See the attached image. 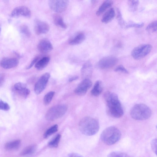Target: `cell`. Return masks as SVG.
Wrapping results in <instances>:
<instances>
[{"instance_id": "cell-3", "label": "cell", "mask_w": 157, "mask_h": 157, "mask_svg": "<svg viewBox=\"0 0 157 157\" xmlns=\"http://www.w3.org/2000/svg\"><path fill=\"white\" fill-rule=\"evenodd\" d=\"M121 133L120 130L114 126L105 129L100 135V139L105 144L110 145L118 141L121 138Z\"/></svg>"}, {"instance_id": "cell-20", "label": "cell", "mask_w": 157, "mask_h": 157, "mask_svg": "<svg viewBox=\"0 0 157 157\" xmlns=\"http://www.w3.org/2000/svg\"><path fill=\"white\" fill-rule=\"evenodd\" d=\"M86 36L82 33H79L72 38L69 41V44L71 45H76L82 43L85 40Z\"/></svg>"}, {"instance_id": "cell-34", "label": "cell", "mask_w": 157, "mask_h": 157, "mask_svg": "<svg viewBox=\"0 0 157 157\" xmlns=\"http://www.w3.org/2000/svg\"><path fill=\"white\" fill-rule=\"evenodd\" d=\"M10 109V106L7 103L0 100V110L7 111Z\"/></svg>"}, {"instance_id": "cell-5", "label": "cell", "mask_w": 157, "mask_h": 157, "mask_svg": "<svg viewBox=\"0 0 157 157\" xmlns=\"http://www.w3.org/2000/svg\"><path fill=\"white\" fill-rule=\"evenodd\" d=\"M67 110V107L65 105H55L47 111L45 114V118L48 121H55L63 116Z\"/></svg>"}, {"instance_id": "cell-27", "label": "cell", "mask_w": 157, "mask_h": 157, "mask_svg": "<svg viewBox=\"0 0 157 157\" xmlns=\"http://www.w3.org/2000/svg\"><path fill=\"white\" fill-rule=\"evenodd\" d=\"M61 136L60 134H57L54 138L48 142V146L51 147H57L60 141Z\"/></svg>"}, {"instance_id": "cell-36", "label": "cell", "mask_w": 157, "mask_h": 157, "mask_svg": "<svg viewBox=\"0 0 157 157\" xmlns=\"http://www.w3.org/2000/svg\"><path fill=\"white\" fill-rule=\"evenodd\" d=\"M151 147L153 152L156 155L157 154V140L156 139L152 140L151 143Z\"/></svg>"}, {"instance_id": "cell-2", "label": "cell", "mask_w": 157, "mask_h": 157, "mask_svg": "<svg viewBox=\"0 0 157 157\" xmlns=\"http://www.w3.org/2000/svg\"><path fill=\"white\" fill-rule=\"evenodd\" d=\"M80 131L83 134L91 136L96 134L99 129V124L96 119L90 117L82 118L78 124Z\"/></svg>"}, {"instance_id": "cell-28", "label": "cell", "mask_w": 157, "mask_h": 157, "mask_svg": "<svg viewBox=\"0 0 157 157\" xmlns=\"http://www.w3.org/2000/svg\"><path fill=\"white\" fill-rule=\"evenodd\" d=\"M54 91H51L47 93L44 96L43 99L44 104L45 105H48L52 101L55 94Z\"/></svg>"}, {"instance_id": "cell-17", "label": "cell", "mask_w": 157, "mask_h": 157, "mask_svg": "<svg viewBox=\"0 0 157 157\" xmlns=\"http://www.w3.org/2000/svg\"><path fill=\"white\" fill-rule=\"evenodd\" d=\"M102 90V82L101 81L98 80L95 82L91 91V93L92 95L98 97L101 94Z\"/></svg>"}, {"instance_id": "cell-40", "label": "cell", "mask_w": 157, "mask_h": 157, "mask_svg": "<svg viewBox=\"0 0 157 157\" xmlns=\"http://www.w3.org/2000/svg\"><path fill=\"white\" fill-rule=\"evenodd\" d=\"M1 25L0 24V34L1 32Z\"/></svg>"}, {"instance_id": "cell-22", "label": "cell", "mask_w": 157, "mask_h": 157, "mask_svg": "<svg viewBox=\"0 0 157 157\" xmlns=\"http://www.w3.org/2000/svg\"><path fill=\"white\" fill-rule=\"evenodd\" d=\"M21 141L19 140H16L6 143L5 145V149L12 150L17 149L20 145Z\"/></svg>"}, {"instance_id": "cell-21", "label": "cell", "mask_w": 157, "mask_h": 157, "mask_svg": "<svg viewBox=\"0 0 157 157\" xmlns=\"http://www.w3.org/2000/svg\"><path fill=\"white\" fill-rule=\"evenodd\" d=\"M92 66L91 64L89 62L85 63L81 69L82 75L84 77L90 76L92 72Z\"/></svg>"}, {"instance_id": "cell-7", "label": "cell", "mask_w": 157, "mask_h": 157, "mask_svg": "<svg viewBox=\"0 0 157 157\" xmlns=\"http://www.w3.org/2000/svg\"><path fill=\"white\" fill-rule=\"evenodd\" d=\"M69 3L67 0H50L48 4L50 9L53 11L61 13L66 10Z\"/></svg>"}, {"instance_id": "cell-16", "label": "cell", "mask_w": 157, "mask_h": 157, "mask_svg": "<svg viewBox=\"0 0 157 157\" xmlns=\"http://www.w3.org/2000/svg\"><path fill=\"white\" fill-rule=\"evenodd\" d=\"M115 16V12L113 8L108 10L103 15L101 18V22L106 24L110 22Z\"/></svg>"}, {"instance_id": "cell-38", "label": "cell", "mask_w": 157, "mask_h": 157, "mask_svg": "<svg viewBox=\"0 0 157 157\" xmlns=\"http://www.w3.org/2000/svg\"><path fill=\"white\" fill-rule=\"evenodd\" d=\"M67 157H83L81 155L75 153H72L69 154Z\"/></svg>"}, {"instance_id": "cell-24", "label": "cell", "mask_w": 157, "mask_h": 157, "mask_svg": "<svg viewBox=\"0 0 157 157\" xmlns=\"http://www.w3.org/2000/svg\"><path fill=\"white\" fill-rule=\"evenodd\" d=\"M53 20L55 24L62 29H66L67 25L64 23L61 16L58 14H55L53 17Z\"/></svg>"}, {"instance_id": "cell-29", "label": "cell", "mask_w": 157, "mask_h": 157, "mask_svg": "<svg viewBox=\"0 0 157 157\" xmlns=\"http://www.w3.org/2000/svg\"><path fill=\"white\" fill-rule=\"evenodd\" d=\"M157 21H154L148 25L147 26L146 30L150 32L153 33L157 31Z\"/></svg>"}, {"instance_id": "cell-4", "label": "cell", "mask_w": 157, "mask_h": 157, "mask_svg": "<svg viewBox=\"0 0 157 157\" xmlns=\"http://www.w3.org/2000/svg\"><path fill=\"white\" fill-rule=\"evenodd\" d=\"M130 114L134 119L142 121L149 118L151 116L152 112L147 105L143 104H138L132 107Z\"/></svg>"}, {"instance_id": "cell-23", "label": "cell", "mask_w": 157, "mask_h": 157, "mask_svg": "<svg viewBox=\"0 0 157 157\" xmlns=\"http://www.w3.org/2000/svg\"><path fill=\"white\" fill-rule=\"evenodd\" d=\"M37 148L36 145L32 144L25 148L21 152L20 155L21 156H25L32 154L35 152Z\"/></svg>"}, {"instance_id": "cell-6", "label": "cell", "mask_w": 157, "mask_h": 157, "mask_svg": "<svg viewBox=\"0 0 157 157\" xmlns=\"http://www.w3.org/2000/svg\"><path fill=\"white\" fill-rule=\"evenodd\" d=\"M152 46L149 44H143L134 48L131 53L132 57L135 59H141L147 55L151 52Z\"/></svg>"}, {"instance_id": "cell-10", "label": "cell", "mask_w": 157, "mask_h": 157, "mask_svg": "<svg viewBox=\"0 0 157 157\" xmlns=\"http://www.w3.org/2000/svg\"><path fill=\"white\" fill-rule=\"evenodd\" d=\"M92 85V82L89 78H85L75 89L74 92L78 95H84Z\"/></svg>"}, {"instance_id": "cell-37", "label": "cell", "mask_w": 157, "mask_h": 157, "mask_svg": "<svg viewBox=\"0 0 157 157\" xmlns=\"http://www.w3.org/2000/svg\"><path fill=\"white\" fill-rule=\"evenodd\" d=\"M39 59L38 57H36L32 61L30 64L26 67V69H29L31 68L36 63Z\"/></svg>"}, {"instance_id": "cell-26", "label": "cell", "mask_w": 157, "mask_h": 157, "mask_svg": "<svg viewBox=\"0 0 157 157\" xmlns=\"http://www.w3.org/2000/svg\"><path fill=\"white\" fill-rule=\"evenodd\" d=\"M139 4L138 0H128V10L131 11H135L138 8Z\"/></svg>"}, {"instance_id": "cell-30", "label": "cell", "mask_w": 157, "mask_h": 157, "mask_svg": "<svg viewBox=\"0 0 157 157\" xmlns=\"http://www.w3.org/2000/svg\"><path fill=\"white\" fill-rule=\"evenodd\" d=\"M107 157H130L127 154L118 151H113L110 153Z\"/></svg>"}, {"instance_id": "cell-31", "label": "cell", "mask_w": 157, "mask_h": 157, "mask_svg": "<svg viewBox=\"0 0 157 157\" xmlns=\"http://www.w3.org/2000/svg\"><path fill=\"white\" fill-rule=\"evenodd\" d=\"M117 18L120 26L122 28H124L126 23L123 19L121 12L118 9H117Z\"/></svg>"}, {"instance_id": "cell-12", "label": "cell", "mask_w": 157, "mask_h": 157, "mask_svg": "<svg viewBox=\"0 0 157 157\" xmlns=\"http://www.w3.org/2000/svg\"><path fill=\"white\" fill-rule=\"evenodd\" d=\"M50 29L49 25L46 22L36 20L35 21L34 30L36 33L38 35L47 33Z\"/></svg>"}, {"instance_id": "cell-15", "label": "cell", "mask_w": 157, "mask_h": 157, "mask_svg": "<svg viewBox=\"0 0 157 157\" xmlns=\"http://www.w3.org/2000/svg\"><path fill=\"white\" fill-rule=\"evenodd\" d=\"M19 64V61L14 58H4L1 61L0 64L3 68L10 69L17 67Z\"/></svg>"}, {"instance_id": "cell-1", "label": "cell", "mask_w": 157, "mask_h": 157, "mask_svg": "<svg viewBox=\"0 0 157 157\" xmlns=\"http://www.w3.org/2000/svg\"><path fill=\"white\" fill-rule=\"evenodd\" d=\"M109 114L115 118H119L124 114V111L118 95L110 91L105 92L104 95Z\"/></svg>"}, {"instance_id": "cell-9", "label": "cell", "mask_w": 157, "mask_h": 157, "mask_svg": "<svg viewBox=\"0 0 157 157\" xmlns=\"http://www.w3.org/2000/svg\"><path fill=\"white\" fill-rule=\"evenodd\" d=\"M117 62V59L116 57L112 56H107L100 60L98 66L101 69L109 68L115 65Z\"/></svg>"}, {"instance_id": "cell-18", "label": "cell", "mask_w": 157, "mask_h": 157, "mask_svg": "<svg viewBox=\"0 0 157 157\" xmlns=\"http://www.w3.org/2000/svg\"><path fill=\"white\" fill-rule=\"evenodd\" d=\"M113 4V2L111 0H107L104 1L99 6L96 14L99 16L104 13Z\"/></svg>"}, {"instance_id": "cell-8", "label": "cell", "mask_w": 157, "mask_h": 157, "mask_svg": "<svg viewBox=\"0 0 157 157\" xmlns=\"http://www.w3.org/2000/svg\"><path fill=\"white\" fill-rule=\"evenodd\" d=\"M50 74L46 73L43 75L35 84L34 90L37 94H40L45 89L50 77Z\"/></svg>"}, {"instance_id": "cell-11", "label": "cell", "mask_w": 157, "mask_h": 157, "mask_svg": "<svg viewBox=\"0 0 157 157\" xmlns=\"http://www.w3.org/2000/svg\"><path fill=\"white\" fill-rule=\"evenodd\" d=\"M31 14V12L28 7L25 6H21L15 8L11 13L10 16L12 17L20 16L29 17Z\"/></svg>"}, {"instance_id": "cell-13", "label": "cell", "mask_w": 157, "mask_h": 157, "mask_svg": "<svg viewBox=\"0 0 157 157\" xmlns=\"http://www.w3.org/2000/svg\"><path fill=\"white\" fill-rule=\"evenodd\" d=\"M14 90L17 94L24 98H27L30 93L26 85L21 82H17L14 85Z\"/></svg>"}, {"instance_id": "cell-25", "label": "cell", "mask_w": 157, "mask_h": 157, "mask_svg": "<svg viewBox=\"0 0 157 157\" xmlns=\"http://www.w3.org/2000/svg\"><path fill=\"white\" fill-rule=\"evenodd\" d=\"M58 130V126L57 124H55L48 129L44 133V137L46 138L51 136L53 133L57 131Z\"/></svg>"}, {"instance_id": "cell-39", "label": "cell", "mask_w": 157, "mask_h": 157, "mask_svg": "<svg viewBox=\"0 0 157 157\" xmlns=\"http://www.w3.org/2000/svg\"><path fill=\"white\" fill-rule=\"evenodd\" d=\"M78 76H73L69 78L68 81L69 82H71L73 81L76 80L78 79Z\"/></svg>"}, {"instance_id": "cell-14", "label": "cell", "mask_w": 157, "mask_h": 157, "mask_svg": "<svg viewBox=\"0 0 157 157\" xmlns=\"http://www.w3.org/2000/svg\"><path fill=\"white\" fill-rule=\"evenodd\" d=\"M37 48L39 51L43 53H48L53 48L51 42L46 39H42L39 42Z\"/></svg>"}, {"instance_id": "cell-33", "label": "cell", "mask_w": 157, "mask_h": 157, "mask_svg": "<svg viewBox=\"0 0 157 157\" xmlns=\"http://www.w3.org/2000/svg\"><path fill=\"white\" fill-rule=\"evenodd\" d=\"M21 33L27 37H29L31 33L28 27L26 25H21L20 28Z\"/></svg>"}, {"instance_id": "cell-19", "label": "cell", "mask_w": 157, "mask_h": 157, "mask_svg": "<svg viewBox=\"0 0 157 157\" xmlns=\"http://www.w3.org/2000/svg\"><path fill=\"white\" fill-rule=\"evenodd\" d=\"M49 57H44L37 61L35 64V67L38 70H41L45 67L50 61Z\"/></svg>"}, {"instance_id": "cell-32", "label": "cell", "mask_w": 157, "mask_h": 157, "mask_svg": "<svg viewBox=\"0 0 157 157\" xmlns=\"http://www.w3.org/2000/svg\"><path fill=\"white\" fill-rule=\"evenodd\" d=\"M144 24L143 23H137L132 22H130L128 24H126L124 28L126 29L132 27L140 28L143 27Z\"/></svg>"}, {"instance_id": "cell-35", "label": "cell", "mask_w": 157, "mask_h": 157, "mask_svg": "<svg viewBox=\"0 0 157 157\" xmlns=\"http://www.w3.org/2000/svg\"><path fill=\"white\" fill-rule=\"evenodd\" d=\"M116 72H121L125 74H128L127 70L122 65H120L118 66L114 69Z\"/></svg>"}]
</instances>
